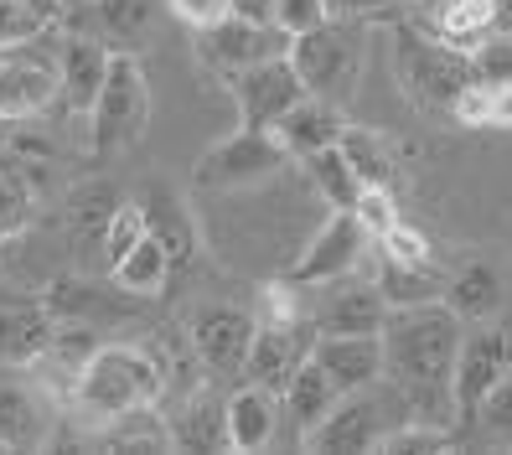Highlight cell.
<instances>
[{"mask_svg": "<svg viewBox=\"0 0 512 455\" xmlns=\"http://www.w3.org/2000/svg\"><path fill=\"white\" fill-rule=\"evenodd\" d=\"M466 337V321L445 306V300H425V306H399L383 321V362L388 378L404 388L414 419L430 424H456V393H450V373H456V352Z\"/></svg>", "mask_w": 512, "mask_h": 455, "instance_id": "obj_1", "label": "cell"}, {"mask_svg": "<svg viewBox=\"0 0 512 455\" xmlns=\"http://www.w3.org/2000/svg\"><path fill=\"white\" fill-rule=\"evenodd\" d=\"M166 388H171V368L161 362V352L135 342H99V352L83 362V373L68 393V409L78 414L88 435H99L109 419L161 404Z\"/></svg>", "mask_w": 512, "mask_h": 455, "instance_id": "obj_2", "label": "cell"}, {"mask_svg": "<svg viewBox=\"0 0 512 455\" xmlns=\"http://www.w3.org/2000/svg\"><path fill=\"white\" fill-rule=\"evenodd\" d=\"M404 419H414L404 388L394 378H388V388H383V378H378L368 388L342 393V399L331 404L306 435H300V445L321 450V455H342V450L347 455H363V450H378L383 435L394 430V424H404Z\"/></svg>", "mask_w": 512, "mask_h": 455, "instance_id": "obj_3", "label": "cell"}, {"mask_svg": "<svg viewBox=\"0 0 512 455\" xmlns=\"http://www.w3.org/2000/svg\"><path fill=\"white\" fill-rule=\"evenodd\" d=\"M290 63L311 99H326L342 109L357 94V78H363V21L326 16L311 32H295Z\"/></svg>", "mask_w": 512, "mask_h": 455, "instance_id": "obj_4", "label": "cell"}, {"mask_svg": "<svg viewBox=\"0 0 512 455\" xmlns=\"http://www.w3.org/2000/svg\"><path fill=\"white\" fill-rule=\"evenodd\" d=\"M394 73H399V88L414 109L425 114H445L450 119V104L461 99V88L476 78L471 73V52L440 42L435 32L425 37L419 26H399L394 37Z\"/></svg>", "mask_w": 512, "mask_h": 455, "instance_id": "obj_5", "label": "cell"}, {"mask_svg": "<svg viewBox=\"0 0 512 455\" xmlns=\"http://www.w3.org/2000/svg\"><path fill=\"white\" fill-rule=\"evenodd\" d=\"M63 99V63H57V42L47 32L0 42V125H21L37 119Z\"/></svg>", "mask_w": 512, "mask_h": 455, "instance_id": "obj_6", "label": "cell"}, {"mask_svg": "<svg viewBox=\"0 0 512 455\" xmlns=\"http://www.w3.org/2000/svg\"><path fill=\"white\" fill-rule=\"evenodd\" d=\"M150 125V83H145V68L140 57L114 47L109 57V78L99 88V104L88 109V145L99 150V156H114V150H125L145 135Z\"/></svg>", "mask_w": 512, "mask_h": 455, "instance_id": "obj_7", "label": "cell"}, {"mask_svg": "<svg viewBox=\"0 0 512 455\" xmlns=\"http://www.w3.org/2000/svg\"><path fill=\"white\" fill-rule=\"evenodd\" d=\"M285 166H290V150L280 145L275 130H238L202 150L192 181L202 192H233V187H259V181L280 176Z\"/></svg>", "mask_w": 512, "mask_h": 455, "instance_id": "obj_8", "label": "cell"}, {"mask_svg": "<svg viewBox=\"0 0 512 455\" xmlns=\"http://www.w3.org/2000/svg\"><path fill=\"white\" fill-rule=\"evenodd\" d=\"M192 37H197L202 68H213L218 78L269 63V57H290V42H295V32H285L280 21H244V16H228V21L207 26V32H192Z\"/></svg>", "mask_w": 512, "mask_h": 455, "instance_id": "obj_9", "label": "cell"}, {"mask_svg": "<svg viewBox=\"0 0 512 455\" xmlns=\"http://www.w3.org/2000/svg\"><path fill=\"white\" fill-rule=\"evenodd\" d=\"M228 94L238 104V119L244 130H275L280 119L306 99V83H300L290 57H269V63H254L244 73H228Z\"/></svg>", "mask_w": 512, "mask_h": 455, "instance_id": "obj_10", "label": "cell"}, {"mask_svg": "<svg viewBox=\"0 0 512 455\" xmlns=\"http://www.w3.org/2000/svg\"><path fill=\"white\" fill-rule=\"evenodd\" d=\"M512 368V331L481 321L476 331L461 337L456 352V373H450V393H456V424L476 419V404L497 388V378Z\"/></svg>", "mask_w": 512, "mask_h": 455, "instance_id": "obj_11", "label": "cell"}, {"mask_svg": "<svg viewBox=\"0 0 512 455\" xmlns=\"http://www.w3.org/2000/svg\"><path fill=\"white\" fill-rule=\"evenodd\" d=\"M254 331H259V321H254L249 311L213 300V306H197V311H192L187 337H192L202 368L213 373V378H244V357H249Z\"/></svg>", "mask_w": 512, "mask_h": 455, "instance_id": "obj_12", "label": "cell"}, {"mask_svg": "<svg viewBox=\"0 0 512 455\" xmlns=\"http://www.w3.org/2000/svg\"><path fill=\"white\" fill-rule=\"evenodd\" d=\"M368 244L373 238L363 233V223L352 218V212H331L326 218V228L311 238L306 249H300V259L285 269V280H295V285H331V280H347L357 264H363V254H368Z\"/></svg>", "mask_w": 512, "mask_h": 455, "instance_id": "obj_13", "label": "cell"}, {"mask_svg": "<svg viewBox=\"0 0 512 455\" xmlns=\"http://www.w3.org/2000/svg\"><path fill=\"white\" fill-rule=\"evenodd\" d=\"M52 321H73V326H114L130 321L140 311V295L119 290V285H88V280H52L42 290Z\"/></svg>", "mask_w": 512, "mask_h": 455, "instance_id": "obj_14", "label": "cell"}, {"mask_svg": "<svg viewBox=\"0 0 512 455\" xmlns=\"http://www.w3.org/2000/svg\"><path fill=\"white\" fill-rule=\"evenodd\" d=\"M316 331H331V337H383V321H388V300L373 285H352V280H331L321 306L311 311Z\"/></svg>", "mask_w": 512, "mask_h": 455, "instance_id": "obj_15", "label": "cell"}, {"mask_svg": "<svg viewBox=\"0 0 512 455\" xmlns=\"http://www.w3.org/2000/svg\"><path fill=\"white\" fill-rule=\"evenodd\" d=\"M52 331L57 321L42 295H0V368H32Z\"/></svg>", "mask_w": 512, "mask_h": 455, "instance_id": "obj_16", "label": "cell"}, {"mask_svg": "<svg viewBox=\"0 0 512 455\" xmlns=\"http://www.w3.org/2000/svg\"><path fill=\"white\" fill-rule=\"evenodd\" d=\"M57 440L52 399L32 383L0 378V445L6 450H47Z\"/></svg>", "mask_w": 512, "mask_h": 455, "instance_id": "obj_17", "label": "cell"}, {"mask_svg": "<svg viewBox=\"0 0 512 455\" xmlns=\"http://www.w3.org/2000/svg\"><path fill=\"white\" fill-rule=\"evenodd\" d=\"M114 47L104 37H63L57 42V63H63V109L88 119V109L99 104V88L109 78Z\"/></svg>", "mask_w": 512, "mask_h": 455, "instance_id": "obj_18", "label": "cell"}, {"mask_svg": "<svg viewBox=\"0 0 512 455\" xmlns=\"http://www.w3.org/2000/svg\"><path fill=\"white\" fill-rule=\"evenodd\" d=\"M311 357L326 368V378L337 383V393L368 388V383H378V378L388 373L383 337H331V331H316Z\"/></svg>", "mask_w": 512, "mask_h": 455, "instance_id": "obj_19", "label": "cell"}, {"mask_svg": "<svg viewBox=\"0 0 512 455\" xmlns=\"http://www.w3.org/2000/svg\"><path fill=\"white\" fill-rule=\"evenodd\" d=\"M280 414H285V399L264 383H238L228 393V450L249 455V450H264L269 440L280 435Z\"/></svg>", "mask_w": 512, "mask_h": 455, "instance_id": "obj_20", "label": "cell"}, {"mask_svg": "<svg viewBox=\"0 0 512 455\" xmlns=\"http://www.w3.org/2000/svg\"><path fill=\"white\" fill-rule=\"evenodd\" d=\"M311 331H280V326H259L254 331V342H249V357H244V378L249 383H264V388H275L285 393L290 373L300 368V357L311 352Z\"/></svg>", "mask_w": 512, "mask_h": 455, "instance_id": "obj_21", "label": "cell"}, {"mask_svg": "<svg viewBox=\"0 0 512 455\" xmlns=\"http://www.w3.org/2000/svg\"><path fill=\"white\" fill-rule=\"evenodd\" d=\"M342 109L337 104H326V99H300L280 125H275V135H280V145L290 150V161H306V156H316V150H326V145H337V135H342Z\"/></svg>", "mask_w": 512, "mask_h": 455, "instance_id": "obj_22", "label": "cell"}, {"mask_svg": "<svg viewBox=\"0 0 512 455\" xmlns=\"http://www.w3.org/2000/svg\"><path fill=\"white\" fill-rule=\"evenodd\" d=\"M502 275L487 264V259H471V264H461L456 275L445 280V306L456 311L466 326H481V321H497V311H502Z\"/></svg>", "mask_w": 512, "mask_h": 455, "instance_id": "obj_23", "label": "cell"}, {"mask_svg": "<svg viewBox=\"0 0 512 455\" xmlns=\"http://www.w3.org/2000/svg\"><path fill=\"white\" fill-rule=\"evenodd\" d=\"M166 424L176 450H228V399L192 393L176 414H166Z\"/></svg>", "mask_w": 512, "mask_h": 455, "instance_id": "obj_24", "label": "cell"}, {"mask_svg": "<svg viewBox=\"0 0 512 455\" xmlns=\"http://www.w3.org/2000/svg\"><path fill=\"white\" fill-rule=\"evenodd\" d=\"M171 264H176V259H171V249H166V238L150 228L125 259L109 264V280H114L119 290L140 295V300H156V295L166 290V280H171Z\"/></svg>", "mask_w": 512, "mask_h": 455, "instance_id": "obj_25", "label": "cell"}, {"mask_svg": "<svg viewBox=\"0 0 512 455\" xmlns=\"http://www.w3.org/2000/svg\"><path fill=\"white\" fill-rule=\"evenodd\" d=\"M430 32L450 47L471 52L476 42H487L497 32V0H440L430 11Z\"/></svg>", "mask_w": 512, "mask_h": 455, "instance_id": "obj_26", "label": "cell"}, {"mask_svg": "<svg viewBox=\"0 0 512 455\" xmlns=\"http://www.w3.org/2000/svg\"><path fill=\"white\" fill-rule=\"evenodd\" d=\"M280 399H285V414L295 419V430L306 435L311 424H316V419H321L331 404L342 399V393H337V383L326 378V368H321V362L306 352V357H300V368L290 373V383H285V393H280Z\"/></svg>", "mask_w": 512, "mask_h": 455, "instance_id": "obj_27", "label": "cell"}, {"mask_svg": "<svg viewBox=\"0 0 512 455\" xmlns=\"http://www.w3.org/2000/svg\"><path fill=\"white\" fill-rule=\"evenodd\" d=\"M337 150L347 156V166L357 171L363 187H388L394 181V140L373 125H342Z\"/></svg>", "mask_w": 512, "mask_h": 455, "instance_id": "obj_28", "label": "cell"}, {"mask_svg": "<svg viewBox=\"0 0 512 455\" xmlns=\"http://www.w3.org/2000/svg\"><path fill=\"white\" fill-rule=\"evenodd\" d=\"M378 290L388 300V311L445 300V280L435 275V264H399V259H383V254H378Z\"/></svg>", "mask_w": 512, "mask_h": 455, "instance_id": "obj_29", "label": "cell"}, {"mask_svg": "<svg viewBox=\"0 0 512 455\" xmlns=\"http://www.w3.org/2000/svg\"><path fill=\"white\" fill-rule=\"evenodd\" d=\"M94 445H104V450H176V445H171V424H166L161 404L130 409V414L109 419L104 430L94 435Z\"/></svg>", "mask_w": 512, "mask_h": 455, "instance_id": "obj_30", "label": "cell"}, {"mask_svg": "<svg viewBox=\"0 0 512 455\" xmlns=\"http://www.w3.org/2000/svg\"><path fill=\"white\" fill-rule=\"evenodd\" d=\"M166 6V0H94V21L109 47H135L140 37H150V26H156V11Z\"/></svg>", "mask_w": 512, "mask_h": 455, "instance_id": "obj_31", "label": "cell"}, {"mask_svg": "<svg viewBox=\"0 0 512 455\" xmlns=\"http://www.w3.org/2000/svg\"><path fill=\"white\" fill-rule=\"evenodd\" d=\"M306 171L316 181V192L331 202V212H352L357 197H363V181H357V171L347 166V156H342L337 145H326V150H316V156H306Z\"/></svg>", "mask_w": 512, "mask_h": 455, "instance_id": "obj_32", "label": "cell"}, {"mask_svg": "<svg viewBox=\"0 0 512 455\" xmlns=\"http://www.w3.org/2000/svg\"><path fill=\"white\" fill-rule=\"evenodd\" d=\"M254 321H259V326H280V331H306V326H316V321L306 316V285L269 280V285L259 290Z\"/></svg>", "mask_w": 512, "mask_h": 455, "instance_id": "obj_33", "label": "cell"}, {"mask_svg": "<svg viewBox=\"0 0 512 455\" xmlns=\"http://www.w3.org/2000/svg\"><path fill=\"white\" fill-rule=\"evenodd\" d=\"M150 233V207H140V202H119L114 212H109V223H104V259L114 264V259H125L140 238Z\"/></svg>", "mask_w": 512, "mask_h": 455, "instance_id": "obj_34", "label": "cell"}, {"mask_svg": "<svg viewBox=\"0 0 512 455\" xmlns=\"http://www.w3.org/2000/svg\"><path fill=\"white\" fill-rule=\"evenodd\" d=\"M378 450H388V455H440V450H450V430L445 424H430V419H404L383 435Z\"/></svg>", "mask_w": 512, "mask_h": 455, "instance_id": "obj_35", "label": "cell"}, {"mask_svg": "<svg viewBox=\"0 0 512 455\" xmlns=\"http://www.w3.org/2000/svg\"><path fill=\"white\" fill-rule=\"evenodd\" d=\"M476 424L492 445H512V368L497 378V388L476 404Z\"/></svg>", "mask_w": 512, "mask_h": 455, "instance_id": "obj_36", "label": "cell"}, {"mask_svg": "<svg viewBox=\"0 0 512 455\" xmlns=\"http://www.w3.org/2000/svg\"><path fill=\"white\" fill-rule=\"evenodd\" d=\"M26 223H32V192H26V181L16 171L0 166V244L16 238Z\"/></svg>", "mask_w": 512, "mask_h": 455, "instance_id": "obj_37", "label": "cell"}, {"mask_svg": "<svg viewBox=\"0 0 512 455\" xmlns=\"http://www.w3.org/2000/svg\"><path fill=\"white\" fill-rule=\"evenodd\" d=\"M471 73L481 83H512V32H492L471 47Z\"/></svg>", "mask_w": 512, "mask_h": 455, "instance_id": "obj_38", "label": "cell"}, {"mask_svg": "<svg viewBox=\"0 0 512 455\" xmlns=\"http://www.w3.org/2000/svg\"><path fill=\"white\" fill-rule=\"evenodd\" d=\"M352 218L363 223V233H368L373 244H378V238H383L388 228L399 223V207H394V192H388V187H363V197H357V207H352Z\"/></svg>", "mask_w": 512, "mask_h": 455, "instance_id": "obj_39", "label": "cell"}, {"mask_svg": "<svg viewBox=\"0 0 512 455\" xmlns=\"http://www.w3.org/2000/svg\"><path fill=\"white\" fill-rule=\"evenodd\" d=\"M378 254H383V259H399V264H430V238L399 218L394 228L378 238Z\"/></svg>", "mask_w": 512, "mask_h": 455, "instance_id": "obj_40", "label": "cell"}, {"mask_svg": "<svg viewBox=\"0 0 512 455\" xmlns=\"http://www.w3.org/2000/svg\"><path fill=\"white\" fill-rule=\"evenodd\" d=\"M487 114H492V83L471 78V83L461 88V99L450 104V119H456L461 130H487Z\"/></svg>", "mask_w": 512, "mask_h": 455, "instance_id": "obj_41", "label": "cell"}, {"mask_svg": "<svg viewBox=\"0 0 512 455\" xmlns=\"http://www.w3.org/2000/svg\"><path fill=\"white\" fill-rule=\"evenodd\" d=\"M166 11L187 26V32H207L233 16V0H166Z\"/></svg>", "mask_w": 512, "mask_h": 455, "instance_id": "obj_42", "label": "cell"}, {"mask_svg": "<svg viewBox=\"0 0 512 455\" xmlns=\"http://www.w3.org/2000/svg\"><path fill=\"white\" fill-rule=\"evenodd\" d=\"M331 16L326 0H275V21L285 26V32H311V26H321Z\"/></svg>", "mask_w": 512, "mask_h": 455, "instance_id": "obj_43", "label": "cell"}, {"mask_svg": "<svg viewBox=\"0 0 512 455\" xmlns=\"http://www.w3.org/2000/svg\"><path fill=\"white\" fill-rule=\"evenodd\" d=\"M37 32H52V26H42L21 0H0V42H21V37H37Z\"/></svg>", "mask_w": 512, "mask_h": 455, "instance_id": "obj_44", "label": "cell"}, {"mask_svg": "<svg viewBox=\"0 0 512 455\" xmlns=\"http://www.w3.org/2000/svg\"><path fill=\"white\" fill-rule=\"evenodd\" d=\"M331 16H352V21H368V16H383L394 0H326Z\"/></svg>", "mask_w": 512, "mask_h": 455, "instance_id": "obj_45", "label": "cell"}, {"mask_svg": "<svg viewBox=\"0 0 512 455\" xmlns=\"http://www.w3.org/2000/svg\"><path fill=\"white\" fill-rule=\"evenodd\" d=\"M487 130H512V83H492V114Z\"/></svg>", "mask_w": 512, "mask_h": 455, "instance_id": "obj_46", "label": "cell"}, {"mask_svg": "<svg viewBox=\"0 0 512 455\" xmlns=\"http://www.w3.org/2000/svg\"><path fill=\"white\" fill-rule=\"evenodd\" d=\"M21 6L32 11V16L42 21V26H52V32H57V26L68 21V0H21Z\"/></svg>", "mask_w": 512, "mask_h": 455, "instance_id": "obj_47", "label": "cell"}, {"mask_svg": "<svg viewBox=\"0 0 512 455\" xmlns=\"http://www.w3.org/2000/svg\"><path fill=\"white\" fill-rule=\"evenodd\" d=\"M233 16H244V21H275V0H233Z\"/></svg>", "mask_w": 512, "mask_h": 455, "instance_id": "obj_48", "label": "cell"}, {"mask_svg": "<svg viewBox=\"0 0 512 455\" xmlns=\"http://www.w3.org/2000/svg\"><path fill=\"white\" fill-rule=\"evenodd\" d=\"M497 32H512V0H497Z\"/></svg>", "mask_w": 512, "mask_h": 455, "instance_id": "obj_49", "label": "cell"}, {"mask_svg": "<svg viewBox=\"0 0 512 455\" xmlns=\"http://www.w3.org/2000/svg\"><path fill=\"white\" fill-rule=\"evenodd\" d=\"M409 6H414V11H425V16H430V11L440 6V0H409Z\"/></svg>", "mask_w": 512, "mask_h": 455, "instance_id": "obj_50", "label": "cell"}, {"mask_svg": "<svg viewBox=\"0 0 512 455\" xmlns=\"http://www.w3.org/2000/svg\"><path fill=\"white\" fill-rule=\"evenodd\" d=\"M68 6H94V0H68Z\"/></svg>", "mask_w": 512, "mask_h": 455, "instance_id": "obj_51", "label": "cell"}]
</instances>
